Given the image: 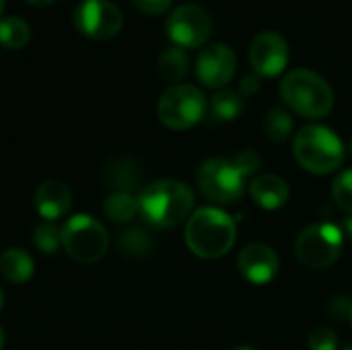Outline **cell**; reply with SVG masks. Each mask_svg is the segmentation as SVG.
<instances>
[{"instance_id":"obj_1","label":"cell","mask_w":352,"mask_h":350,"mask_svg":"<svg viewBox=\"0 0 352 350\" xmlns=\"http://www.w3.org/2000/svg\"><path fill=\"white\" fill-rule=\"evenodd\" d=\"M138 206L153 227L173 229L192 217L194 192L179 179H159L140 192Z\"/></svg>"},{"instance_id":"obj_2","label":"cell","mask_w":352,"mask_h":350,"mask_svg":"<svg viewBox=\"0 0 352 350\" xmlns=\"http://www.w3.org/2000/svg\"><path fill=\"white\" fill-rule=\"evenodd\" d=\"M237 237L235 221L221 208H198L186 225V243L190 252L204 260H217L233 250Z\"/></svg>"},{"instance_id":"obj_3","label":"cell","mask_w":352,"mask_h":350,"mask_svg":"<svg viewBox=\"0 0 352 350\" xmlns=\"http://www.w3.org/2000/svg\"><path fill=\"white\" fill-rule=\"evenodd\" d=\"M280 97L295 113L309 120L326 118L334 107L332 87L322 74L309 68H295L287 72L280 83Z\"/></svg>"},{"instance_id":"obj_4","label":"cell","mask_w":352,"mask_h":350,"mask_svg":"<svg viewBox=\"0 0 352 350\" xmlns=\"http://www.w3.org/2000/svg\"><path fill=\"white\" fill-rule=\"evenodd\" d=\"M293 153L297 163L314 175L334 173L342 167L346 157V149L338 134L320 124H307L295 134Z\"/></svg>"},{"instance_id":"obj_5","label":"cell","mask_w":352,"mask_h":350,"mask_svg":"<svg viewBox=\"0 0 352 350\" xmlns=\"http://www.w3.org/2000/svg\"><path fill=\"white\" fill-rule=\"evenodd\" d=\"M344 250V233L332 223H316L303 229L295 241L297 260L309 270L334 266Z\"/></svg>"},{"instance_id":"obj_6","label":"cell","mask_w":352,"mask_h":350,"mask_svg":"<svg viewBox=\"0 0 352 350\" xmlns=\"http://www.w3.org/2000/svg\"><path fill=\"white\" fill-rule=\"evenodd\" d=\"M62 248L72 260L80 264H93L105 256L109 248V235L105 227L91 215H74L62 227Z\"/></svg>"},{"instance_id":"obj_7","label":"cell","mask_w":352,"mask_h":350,"mask_svg":"<svg viewBox=\"0 0 352 350\" xmlns=\"http://www.w3.org/2000/svg\"><path fill=\"white\" fill-rule=\"evenodd\" d=\"M206 113V97L194 85H171L159 99L157 116L169 130H188Z\"/></svg>"},{"instance_id":"obj_8","label":"cell","mask_w":352,"mask_h":350,"mask_svg":"<svg viewBox=\"0 0 352 350\" xmlns=\"http://www.w3.org/2000/svg\"><path fill=\"white\" fill-rule=\"evenodd\" d=\"M200 192L217 204H233L241 200L245 190V175L229 159L212 157L198 169Z\"/></svg>"},{"instance_id":"obj_9","label":"cell","mask_w":352,"mask_h":350,"mask_svg":"<svg viewBox=\"0 0 352 350\" xmlns=\"http://www.w3.org/2000/svg\"><path fill=\"white\" fill-rule=\"evenodd\" d=\"M74 25L91 39H111L124 27V14L111 0H82L74 10Z\"/></svg>"},{"instance_id":"obj_10","label":"cell","mask_w":352,"mask_h":350,"mask_svg":"<svg viewBox=\"0 0 352 350\" xmlns=\"http://www.w3.org/2000/svg\"><path fill=\"white\" fill-rule=\"evenodd\" d=\"M212 33V19L198 4H182L167 19V35L177 47H200Z\"/></svg>"},{"instance_id":"obj_11","label":"cell","mask_w":352,"mask_h":350,"mask_svg":"<svg viewBox=\"0 0 352 350\" xmlns=\"http://www.w3.org/2000/svg\"><path fill=\"white\" fill-rule=\"evenodd\" d=\"M250 64L260 78L278 76L289 64V43L276 31H262L250 45Z\"/></svg>"},{"instance_id":"obj_12","label":"cell","mask_w":352,"mask_h":350,"mask_svg":"<svg viewBox=\"0 0 352 350\" xmlns=\"http://www.w3.org/2000/svg\"><path fill=\"white\" fill-rule=\"evenodd\" d=\"M237 72V58L225 43L206 45L196 60V76L208 89H223Z\"/></svg>"},{"instance_id":"obj_13","label":"cell","mask_w":352,"mask_h":350,"mask_svg":"<svg viewBox=\"0 0 352 350\" xmlns=\"http://www.w3.org/2000/svg\"><path fill=\"white\" fill-rule=\"evenodd\" d=\"M278 256L266 243H250L239 252L237 268L241 276L252 285H268L278 274Z\"/></svg>"},{"instance_id":"obj_14","label":"cell","mask_w":352,"mask_h":350,"mask_svg":"<svg viewBox=\"0 0 352 350\" xmlns=\"http://www.w3.org/2000/svg\"><path fill=\"white\" fill-rule=\"evenodd\" d=\"M33 204L45 223H54L70 210L72 192L60 179H45L37 186L33 194Z\"/></svg>"},{"instance_id":"obj_15","label":"cell","mask_w":352,"mask_h":350,"mask_svg":"<svg viewBox=\"0 0 352 350\" xmlns=\"http://www.w3.org/2000/svg\"><path fill=\"white\" fill-rule=\"evenodd\" d=\"M250 194L258 206L264 210H276L287 204L289 200V186L280 175L274 173H264L252 179L250 184Z\"/></svg>"},{"instance_id":"obj_16","label":"cell","mask_w":352,"mask_h":350,"mask_svg":"<svg viewBox=\"0 0 352 350\" xmlns=\"http://www.w3.org/2000/svg\"><path fill=\"white\" fill-rule=\"evenodd\" d=\"M0 274L14 285H23L33 276V258L23 248H8L0 256Z\"/></svg>"},{"instance_id":"obj_17","label":"cell","mask_w":352,"mask_h":350,"mask_svg":"<svg viewBox=\"0 0 352 350\" xmlns=\"http://www.w3.org/2000/svg\"><path fill=\"white\" fill-rule=\"evenodd\" d=\"M157 68H159V74H161L163 80H167L171 85H179L186 78L188 70H190V60H188L184 47L173 45V47H167L161 54Z\"/></svg>"},{"instance_id":"obj_18","label":"cell","mask_w":352,"mask_h":350,"mask_svg":"<svg viewBox=\"0 0 352 350\" xmlns=\"http://www.w3.org/2000/svg\"><path fill=\"white\" fill-rule=\"evenodd\" d=\"M103 212H105L107 219L113 221V223H128V221H132V219L140 212L138 198H134L130 192H113V194L105 200Z\"/></svg>"},{"instance_id":"obj_19","label":"cell","mask_w":352,"mask_h":350,"mask_svg":"<svg viewBox=\"0 0 352 350\" xmlns=\"http://www.w3.org/2000/svg\"><path fill=\"white\" fill-rule=\"evenodd\" d=\"M31 39V27L21 17L0 19V43L8 50H21Z\"/></svg>"},{"instance_id":"obj_20","label":"cell","mask_w":352,"mask_h":350,"mask_svg":"<svg viewBox=\"0 0 352 350\" xmlns=\"http://www.w3.org/2000/svg\"><path fill=\"white\" fill-rule=\"evenodd\" d=\"M210 111H212V116L217 120L231 122V120L241 116V111H243V97L237 91L221 89L219 93H214V97L210 101Z\"/></svg>"},{"instance_id":"obj_21","label":"cell","mask_w":352,"mask_h":350,"mask_svg":"<svg viewBox=\"0 0 352 350\" xmlns=\"http://www.w3.org/2000/svg\"><path fill=\"white\" fill-rule=\"evenodd\" d=\"M264 132L274 142H285L293 134V118L283 107H270L264 118Z\"/></svg>"},{"instance_id":"obj_22","label":"cell","mask_w":352,"mask_h":350,"mask_svg":"<svg viewBox=\"0 0 352 350\" xmlns=\"http://www.w3.org/2000/svg\"><path fill=\"white\" fill-rule=\"evenodd\" d=\"M107 179L109 186L118 188V192H130L140 179V169L130 161H118L113 163V167H109Z\"/></svg>"},{"instance_id":"obj_23","label":"cell","mask_w":352,"mask_h":350,"mask_svg":"<svg viewBox=\"0 0 352 350\" xmlns=\"http://www.w3.org/2000/svg\"><path fill=\"white\" fill-rule=\"evenodd\" d=\"M118 245L124 254L128 256H144L153 248V239L146 231L142 229H128L122 231L118 237Z\"/></svg>"},{"instance_id":"obj_24","label":"cell","mask_w":352,"mask_h":350,"mask_svg":"<svg viewBox=\"0 0 352 350\" xmlns=\"http://www.w3.org/2000/svg\"><path fill=\"white\" fill-rule=\"evenodd\" d=\"M33 243L43 254H56L62 248V229L54 223H43L35 229Z\"/></svg>"},{"instance_id":"obj_25","label":"cell","mask_w":352,"mask_h":350,"mask_svg":"<svg viewBox=\"0 0 352 350\" xmlns=\"http://www.w3.org/2000/svg\"><path fill=\"white\" fill-rule=\"evenodd\" d=\"M332 198L344 212L352 217V169L342 171L332 182Z\"/></svg>"},{"instance_id":"obj_26","label":"cell","mask_w":352,"mask_h":350,"mask_svg":"<svg viewBox=\"0 0 352 350\" xmlns=\"http://www.w3.org/2000/svg\"><path fill=\"white\" fill-rule=\"evenodd\" d=\"M338 336L332 328H316L309 334V350H336Z\"/></svg>"},{"instance_id":"obj_27","label":"cell","mask_w":352,"mask_h":350,"mask_svg":"<svg viewBox=\"0 0 352 350\" xmlns=\"http://www.w3.org/2000/svg\"><path fill=\"white\" fill-rule=\"evenodd\" d=\"M233 163H235L237 169L248 177V175L256 173V171L262 167V157H260L256 151H252V149H243V151L237 153V157L233 159Z\"/></svg>"},{"instance_id":"obj_28","label":"cell","mask_w":352,"mask_h":350,"mask_svg":"<svg viewBox=\"0 0 352 350\" xmlns=\"http://www.w3.org/2000/svg\"><path fill=\"white\" fill-rule=\"evenodd\" d=\"M173 0H132V4L144 14H163L169 10Z\"/></svg>"},{"instance_id":"obj_29","label":"cell","mask_w":352,"mask_h":350,"mask_svg":"<svg viewBox=\"0 0 352 350\" xmlns=\"http://www.w3.org/2000/svg\"><path fill=\"white\" fill-rule=\"evenodd\" d=\"M260 80H262V78H260L258 74H248V76H243L241 83H239V95H241V97H248V95L258 93Z\"/></svg>"},{"instance_id":"obj_30","label":"cell","mask_w":352,"mask_h":350,"mask_svg":"<svg viewBox=\"0 0 352 350\" xmlns=\"http://www.w3.org/2000/svg\"><path fill=\"white\" fill-rule=\"evenodd\" d=\"M25 2H29V4H33V6H47V4H52V2H56V0H25Z\"/></svg>"},{"instance_id":"obj_31","label":"cell","mask_w":352,"mask_h":350,"mask_svg":"<svg viewBox=\"0 0 352 350\" xmlns=\"http://www.w3.org/2000/svg\"><path fill=\"white\" fill-rule=\"evenodd\" d=\"M344 229H346V231H342V233H349L352 237V217H349V219L344 221Z\"/></svg>"},{"instance_id":"obj_32","label":"cell","mask_w":352,"mask_h":350,"mask_svg":"<svg viewBox=\"0 0 352 350\" xmlns=\"http://www.w3.org/2000/svg\"><path fill=\"white\" fill-rule=\"evenodd\" d=\"M233 350H256L254 347H248V344H243V347H235Z\"/></svg>"},{"instance_id":"obj_33","label":"cell","mask_w":352,"mask_h":350,"mask_svg":"<svg viewBox=\"0 0 352 350\" xmlns=\"http://www.w3.org/2000/svg\"><path fill=\"white\" fill-rule=\"evenodd\" d=\"M4 347V332H2V328H0V350Z\"/></svg>"},{"instance_id":"obj_34","label":"cell","mask_w":352,"mask_h":350,"mask_svg":"<svg viewBox=\"0 0 352 350\" xmlns=\"http://www.w3.org/2000/svg\"><path fill=\"white\" fill-rule=\"evenodd\" d=\"M2 305H4V295H2V289H0V309H2Z\"/></svg>"},{"instance_id":"obj_35","label":"cell","mask_w":352,"mask_h":350,"mask_svg":"<svg viewBox=\"0 0 352 350\" xmlns=\"http://www.w3.org/2000/svg\"><path fill=\"white\" fill-rule=\"evenodd\" d=\"M2 10H4V0H0V17H2Z\"/></svg>"},{"instance_id":"obj_36","label":"cell","mask_w":352,"mask_h":350,"mask_svg":"<svg viewBox=\"0 0 352 350\" xmlns=\"http://www.w3.org/2000/svg\"><path fill=\"white\" fill-rule=\"evenodd\" d=\"M349 155L352 157V138H351V142H349Z\"/></svg>"},{"instance_id":"obj_37","label":"cell","mask_w":352,"mask_h":350,"mask_svg":"<svg viewBox=\"0 0 352 350\" xmlns=\"http://www.w3.org/2000/svg\"><path fill=\"white\" fill-rule=\"evenodd\" d=\"M340 350H352V344L351 347H344V349H340Z\"/></svg>"},{"instance_id":"obj_38","label":"cell","mask_w":352,"mask_h":350,"mask_svg":"<svg viewBox=\"0 0 352 350\" xmlns=\"http://www.w3.org/2000/svg\"><path fill=\"white\" fill-rule=\"evenodd\" d=\"M349 316H351V324H352V307H351V311H349Z\"/></svg>"}]
</instances>
